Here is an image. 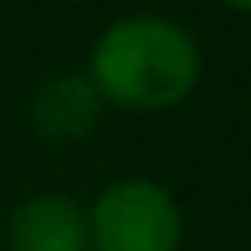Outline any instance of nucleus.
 Instances as JSON below:
<instances>
[{"label":"nucleus","instance_id":"obj_5","mask_svg":"<svg viewBox=\"0 0 251 251\" xmlns=\"http://www.w3.org/2000/svg\"><path fill=\"white\" fill-rule=\"evenodd\" d=\"M228 9H242V14H251V0H224Z\"/></svg>","mask_w":251,"mask_h":251},{"label":"nucleus","instance_id":"obj_2","mask_svg":"<svg viewBox=\"0 0 251 251\" xmlns=\"http://www.w3.org/2000/svg\"><path fill=\"white\" fill-rule=\"evenodd\" d=\"M93 251H177L181 247V205L168 186L149 177L112 181L89 209Z\"/></svg>","mask_w":251,"mask_h":251},{"label":"nucleus","instance_id":"obj_3","mask_svg":"<svg viewBox=\"0 0 251 251\" xmlns=\"http://www.w3.org/2000/svg\"><path fill=\"white\" fill-rule=\"evenodd\" d=\"M9 251H93L89 247V209H79L70 196H28L9 214L5 228Z\"/></svg>","mask_w":251,"mask_h":251},{"label":"nucleus","instance_id":"obj_4","mask_svg":"<svg viewBox=\"0 0 251 251\" xmlns=\"http://www.w3.org/2000/svg\"><path fill=\"white\" fill-rule=\"evenodd\" d=\"M98 117H102V93L93 89L89 75H56L33 98L37 130H42L47 140H56V144L84 140V135L98 126Z\"/></svg>","mask_w":251,"mask_h":251},{"label":"nucleus","instance_id":"obj_1","mask_svg":"<svg viewBox=\"0 0 251 251\" xmlns=\"http://www.w3.org/2000/svg\"><path fill=\"white\" fill-rule=\"evenodd\" d=\"M89 79L102 102L126 112H168L191 98L200 79V47L177 19L126 14L93 42Z\"/></svg>","mask_w":251,"mask_h":251}]
</instances>
